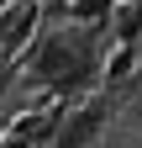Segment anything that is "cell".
Returning a JSON list of instances; mask_svg holds the SVG:
<instances>
[{
	"instance_id": "1",
	"label": "cell",
	"mask_w": 142,
	"mask_h": 148,
	"mask_svg": "<svg viewBox=\"0 0 142 148\" xmlns=\"http://www.w3.org/2000/svg\"><path fill=\"white\" fill-rule=\"evenodd\" d=\"M32 69H37L42 85L74 90V85H84L95 74V48H90V37H79V32H53V37H42Z\"/></svg>"
},
{
	"instance_id": "3",
	"label": "cell",
	"mask_w": 142,
	"mask_h": 148,
	"mask_svg": "<svg viewBox=\"0 0 142 148\" xmlns=\"http://www.w3.org/2000/svg\"><path fill=\"white\" fill-rule=\"evenodd\" d=\"M105 79H121V74H132V48H111V58L100 64Z\"/></svg>"
},
{
	"instance_id": "4",
	"label": "cell",
	"mask_w": 142,
	"mask_h": 148,
	"mask_svg": "<svg viewBox=\"0 0 142 148\" xmlns=\"http://www.w3.org/2000/svg\"><path fill=\"white\" fill-rule=\"evenodd\" d=\"M47 148H58V143H47Z\"/></svg>"
},
{
	"instance_id": "5",
	"label": "cell",
	"mask_w": 142,
	"mask_h": 148,
	"mask_svg": "<svg viewBox=\"0 0 142 148\" xmlns=\"http://www.w3.org/2000/svg\"><path fill=\"white\" fill-rule=\"evenodd\" d=\"M0 5H5V0H0Z\"/></svg>"
},
{
	"instance_id": "2",
	"label": "cell",
	"mask_w": 142,
	"mask_h": 148,
	"mask_svg": "<svg viewBox=\"0 0 142 148\" xmlns=\"http://www.w3.org/2000/svg\"><path fill=\"white\" fill-rule=\"evenodd\" d=\"M100 122H105V106L90 101V106H79L74 116L58 127V138H53V143H58V148H90V138L100 132Z\"/></svg>"
}]
</instances>
